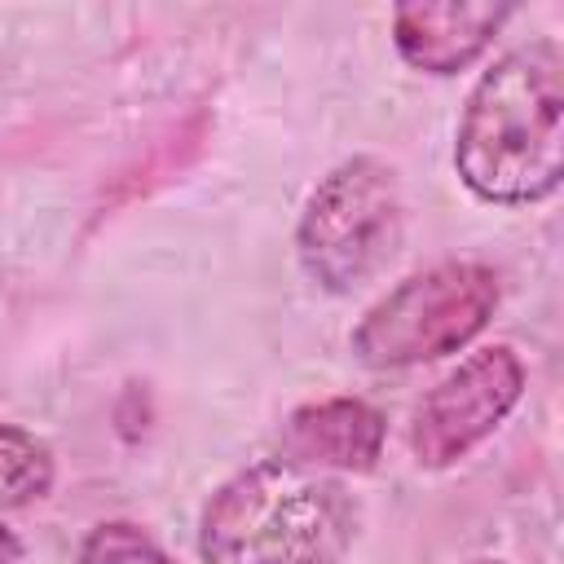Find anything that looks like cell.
<instances>
[{
    "label": "cell",
    "mask_w": 564,
    "mask_h": 564,
    "mask_svg": "<svg viewBox=\"0 0 564 564\" xmlns=\"http://www.w3.org/2000/svg\"><path fill=\"white\" fill-rule=\"evenodd\" d=\"M53 485V454L22 427L0 423V507H26Z\"/></svg>",
    "instance_id": "ba28073f"
},
{
    "label": "cell",
    "mask_w": 564,
    "mask_h": 564,
    "mask_svg": "<svg viewBox=\"0 0 564 564\" xmlns=\"http://www.w3.org/2000/svg\"><path fill=\"white\" fill-rule=\"evenodd\" d=\"M498 308V278L485 264L449 260L405 278L388 291L352 330V352L375 366H419L445 352H458L485 330Z\"/></svg>",
    "instance_id": "3957f363"
},
{
    "label": "cell",
    "mask_w": 564,
    "mask_h": 564,
    "mask_svg": "<svg viewBox=\"0 0 564 564\" xmlns=\"http://www.w3.org/2000/svg\"><path fill=\"white\" fill-rule=\"evenodd\" d=\"M507 13H511L507 4H485V0L401 4L397 9V48L419 70L454 75L489 48V40L507 22Z\"/></svg>",
    "instance_id": "8992f818"
},
{
    "label": "cell",
    "mask_w": 564,
    "mask_h": 564,
    "mask_svg": "<svg viewBox=\"0 0 564 564\" xmlns=\"http://www.w3.org/2000/svg\"><path fill=\"white\" fill-rule=\"evenodd\" d=\"M79 564H172V560L145 529H137L128 520H110L84 538Z\"/></svg>",
    "instance_id": "9c48e42d"
},
{
    "label": "cell",
    "mask_w": 564,
    "mask_h": 564,
    "mask_svg": "<svg viewBox=\"0 0 564 564\" xmlns=\"http://www.w3.org/2000/svg\"><path fill=\"white\" fill-rule=\"evenodd\" d=\"M480 564H494V560H480Z\"/></svg>",
    "instance_id": "8fae6325"
},
{
    "label": "cell",
    "mask_w": 564,
    "mask_h": 564,
    "mask_svg": "<svg viewBox=\"0 0 564 564\" xmlns=\"http://www.w3.org/2000/svg\"><path fill=\"white\" fill-rule=\"evenodd\" d=\"M0 564H18V542L4 524H0Z\"/></svg>",
    "instance_id": "30bf717a"
},
{
    "label": "cell",
    "mask_w": 564,
    "mask_h": 564,
    "mask_svg": "<svg viewBox=\"0 0 564 564\" xmlns=\"http://www.w3.org/2000/svg\"><path fill=\"white\" fill-rule=\"evenodd\" d=\"M383 449V414L366 401L335 397L317 405H300L282 423V454L286 463L313 471H370Z\"/></svg>",
    "instance_id": "52a82bcc"
},
{
    "label": "cell",
    "mask_w": 564,
    "mask_h": 564,
    "mask_svg": "<svg viewBox=\"0 0 564 564\" xmlns=\"http://www.w3.org/2000/svg\"><path fill=\"white\" fill-rule=\"evenodd\" d=\"M300 264L326 291L370 282L401 242V189L379 159H348L308 194L300 216Z\"/></svg>",
    "instance_id": "277c9868"
},
{
    "label": "cell",
    "mask_w": 564,
    "mask_h": 564,
    "mask_svg": "<svg viewBox=\"0 0 564 564\" xmlns=\"http://www.w3.org/2000/svg\"><path fill=\"white\" fill-rule=\"evenodd\" d=\"M520 392H524V366L511 348L471 352L419 401L414 427H410L414 458L423 467L458 463L511 414Z\"/></svg>",
    "instance_id": "5b68a950"
},
{
    "label": "cell",
    "mask_w": 564,
    "mask_h": 564,
    "mask_svg": "<svg viewBox=\"0 0 564 564\" xmlns=\"http://www.w3.org/2000/svg\"><path fill=\"white\" fill-rule=\"evenodd\" d=\"M352 533L357 502L339 480L269 458L212 494L198 551L207 564H335Z\"/></svg>",
    "instance_id": "7a4b0ae2"
},
{
    "label": "cell",
    "mask_w": 564,
    "mask_h": 564,
    "mask_svg": "<svg viewBox=\"0 0 564 564\" xmlns=\"http://www.w3.org/2000/svg\"><path fill=\"white\" fill-rule=\"evenodd\" d=\"M458 176L485 203H538L564 176V62L555 44H529L494 62L467 97Z\"/></svg>",
    "instance_id": "6da1fadb"
}]
</instances>
